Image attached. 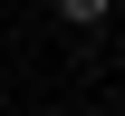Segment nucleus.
<instances>
[{
    "label": "nucleus",
    "mask_w": 125,
    "mask_h": 116,
    "mask_svg": "<svg viewBox=\"0 0 125 116\" xmlns=\"http://www.w3.org/2000/svg\"><path fill=\"white\" fill-rule=\"evenodd\" d=\"M106 10H115V0H58V19H67V29H106Z\"/></svg>",
    "instance_id": "nucleus-1"
}]
</instances>
